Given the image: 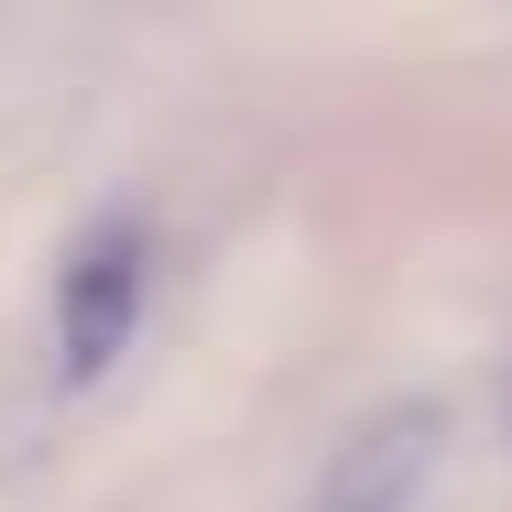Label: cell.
<instances>
[{"label": "cell", "mask_w": 512, "mask_h": 512, "mask_svg": "<svg viewBox=\"0 0 512 512\" xmlns=\"http://www.w3.org/2000/svg\"><path fill=\"white\" fill-rule=\"evenodd\" d=\"M142 284H153V240H142V218H99V229L66 251V273H55V360H66V382H99L109 360L131 349V327H142Z\"/></svg>", "instance_id": "cell-1"}, {"label": "cell", "mask_w": 512, "mask_h": 512, "mask_svg": "<svg viewBox=\"0 0 512 512\" xmlns=\"http://www.w3.org/2000/svg\"><path fill=\"white\" fill-rule=\"evenodd\" d=\"M447 458V414L436 404H382L338 436V458L316 469L306 512H414V491L436 480Z\"/></svg>", "instance_id": "cell-2"}]
</instances>
